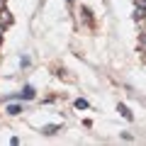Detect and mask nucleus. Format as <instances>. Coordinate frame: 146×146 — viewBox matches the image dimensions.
Listing matches in <instances>:
<instances>
[{
	"label": "nucleus",
	"instance_id": "f257e3e1",
	"mask_svg": "<svg viewBox=\"0 0 146 146\" xmlns=\"http://www.w3.org/2000/svg\"><path fill=\"white\" fill-rule=\"evenodd\" d=\"M34 88H32V85H25V88H22V93H17L15 98H20V100H34Z\"/></svg>",
	"mask_w": 146,
	"mask_h": 146
},
{
	"label": "nucleus",
	"instance_id": "f03ea898",
	"mask_svg": "<svg viewBox=\"0 0 146 146\" xmlns=\"http://www.w3.org/2000/svg\"><path fill=\"white\" fill-rule=\"evenodd\" d=\"M117 110H119V112H122V117H124V119H134V117H131V112H129V107H127V105H119V107H117Z\"/></svg>",
	"mask_w": 146,
	"mask_h": 146
},
{
	"label": "nucleus",
	"instance_id": "7ed1b4c3",
	"mask_svg": "<svg viewBox=\"0 0 146 146\" xmlns=\"http://www.w3.org/2000/svg\"><path fill=\"white\" fill-rule=\"evenodd\" d=\"M44 134H49V136H51V134H56V131H58V124H46V127H44Z\"/></svg>",
	"mask_w": 146,
	"mask_h": 146
},
{
	"label": "nucleus",
	"instance_id": "20e7f679",
	"mask_svg": "<svg viewBox=\"0 0 146 146\" xmlns=\"http://www.w3.org/2000/svg\"><path fill=\"white\" fill-rule=\"evenodd\" d=\"M20 112H22L20 105H10V107H7V115H20Z\"/></svg>",
	"mask_w": 146,
	"mask_h": 146
},
{
	"label": "nucleus",
	"instance_id": "39448f33",
	"mask_svg": "<svg viewBox=\"0 0 146 146\" xmlns=\"http://www.w3.org/2000/svg\"><path fill=\"white\" fill-rule=\"evenodd\" d=\"M76 107H78V110H85V107H88V100H83V98L76 100Z\"/></svg>",
	"mask_w": 146,
	"mask_h": 146
},
{
	"label": "nucleus",
	"instance_id": "423d86ee",
	"mask_svg": "<svg viewBox=\"0 0 146 146\" xmlns=\"http://www.w3.org/2000/svg\"><path fill=\"white\" fill-rule=\"evenodd\" d=\"M141 44H144V46H146V34H144V36H141Z\"/></svg>",
	"mask_w": 146,
	"mask_h": 146
},
{
	"label": "nucleus",
	"instance_id": "0eeeda50",
	"mask_svg": "<svg viewBox=\"0 0 146 146\" xmlns=\"http://www.w3.org/2000/svg\"><path fill=\"white\" fill-rule=\"evenodd\" d=\"M141 5H146V0H141Z\"/></svg>",
	"mask_w": 146,
	"mask_h": 146
},
{
	"label": "nucleus",
	"instance_id": "6e6552de",
	"mask_svg": "<svg viewBox=\"0 0 146 146\" xmlns=\"http://www.w3.org/2000/svg\"><path fill=\"white\" fill-rule=\"evenodd\" d=\"M0 39H3V34H0Z\"/></svg>",
	"mask_w": 146,
	"mask_h": 146
}]
</instances>
